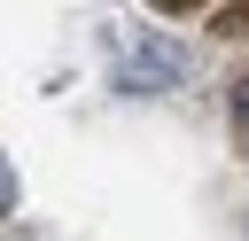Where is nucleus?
I'll use <instances>...</instances> for the list:
<instances>
[{"label":"nucleus","mask_w":249,"mask_h":241,"mask_svg":"<svg viewBox=\"0 0 249 241\" xmlns=\"http://www.w3.org/2000/svg\"><path fill=\"white\" fill-rule=\"evenodd\" d=\"M8 202H16V179H8V163H0V210H8Z\"/></svg>","instance_id":"7ed1b4c3"},{"label":"nucleus","mask_w":249,"mask_h":241,"mask_svg":"<svg viewBox=\"0 0 249 241\" xmlns=\"http://www.w3.org/2000/svg\"><path fill=\"white\" fill-rule=\"evenodd\" d=\"M233 124H241V132H249V78H241V86H233Z\"/></svg>","instance_id":"f03ea898"},{"label":"nucleus","mask_w":249,"mask_h":241,"mask_svg":"<svg viewBox=\"0 0 249 241\" xmlns=\"http://www.w3.org/2000/svg\"><path fill=\"white\" fill-rule=\"evenodd\" d=\"M109 78H117V93H163V86L187 78V47L163 39V31H124L117 54H109Z\"/></svg>","instance_id":"f257e3e1"}]
</instances>
